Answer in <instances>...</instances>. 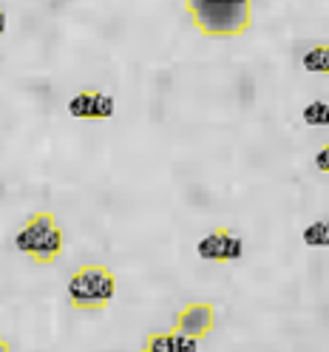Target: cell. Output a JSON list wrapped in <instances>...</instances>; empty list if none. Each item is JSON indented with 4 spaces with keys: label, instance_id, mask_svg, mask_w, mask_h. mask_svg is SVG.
<instances>
[{
    "label": "cell",
    "instance_id": "3957f363",
    "mask_svg": "<svg viewBox=\"0 0 329 352\" xmlns=\"http://www.w3.org/2000/svg\"><path fill=\"white\" fill-rule=\"evenodd\" d=\"M63 245H65L63 228L57 225L54 213H49V210L32 213L26 222H23V228L14 233V248H17V253H23L26 258H32V261H37V264H52V261H57L60 253H63Z\"/></svg>",
    "mask_w": 329,
    "mask_h": 352
},
{
    "label": "cell",
    "instance_id": "5b68a950",
    "mask_svg": "<svg viewBox=\"0 0 329 352\" xmlns=\"http://www.w3.org/2000/svg\"><path fill=\"white\" fill-rule=\"evenodd\" d=\"M114 111H117V100L105 91H97V88H85V91H77L69 100V114L74 120L102 122V120H111Z\"/></svg>",
    "mask_w": 329,
    "mask_h": 352
},
{
    "label": "cell",
    "instance_id": "7c38bea8",
    "mask_svg": "<svg viewBox=\"0 0 329 352\" xmlns=\"http://www.w3.org/2000/svg\"><path fill=\"white\" fill-rule=\"evenodd\" d=\"M0 352H9V344H6V338L0 336Z\"/></svg>",
    "mask_w": 329,
    "mask_h": 352
},
{
    "label": "cell",
    "instance_id": "277c9868",
    "mask_svg": "<svg viewBox=\"0 0 329 352\" xmlns=\"http://www.w3.org/2000/svg\"><path fill=\"white\" fill-rule=\"evenodd\" d=\"M202 261H216V264H227V261H238L245 253V241L241 236H236L230 228H216L210 233H205L196 245Z\"/></svg>",
    "mask_w": 329,
    "mask_h": 352
},
{
    "label": "cell",
    "instance_id": "6da1fadb",
    "mask_svg": "<svg viewBox=\"0 0 329 352\" xmlns=\"http://www.w3.org/2000/svg\"><path fill=\"white\" fill-rule=\"evenodd\" d=\"M185 9L205 37H241L253 26V0H185Z\"/></svg>",
    "mask_w": 329,
    "mask_h": 352
},
{
    "label": "cell",
    "instance_id": "8992f818",
    "mask_svg": "<svg viewBox=\"0 0 329 352\" xmlns=\"http://www.w3.org/2000/svg\"><path fill=\"white\" fill-rule=\"evenodd\" d=\"M216 327V307L210 301H190L173 318V329L202 341L205 336H210V329Z\"/></svg>",
    "mask_w": 329,
    "mask_h": 352
},
{
    "label": "cell",
    "instance_id": "30bf717a",
    "mask_svg": "<svg viewBox=\"0 0 329 352\" xmlns=\"http://www.w3.org/2000/svg\"><path fill=\"white\" fill-rule=\"evenodd\" d=\"M313 162H315V168H318L321 173H329V140L315 151V160H313Z\"/></svg>",
    "mask_w": 329,
    "mask_h": 352
},
{
    "label": "cell",
    "instance_id": "4fadbf2b",
    "mask_svg": "<svg viewBox=\"0 0 329 352\" xmlns=\"http://www.w3.org/2000/svg\"><path fill=\"white\" fill-rule=\"evenodd\" d=\"M139 352H150V349H148V346H142V349H139Z\"/></svg>",
    "mask_w": 329,
    "mask_h": 352
},
{
    "label": "cell",
    "instance_id": "9c48e42d",
    "mask_svg": "<svg viewBox=\"0 0 329 352\" xmlns=\"http://www.w3.org/2000/svg\"><path fill=\"white\" fill-rule=\"evenodd\" d=\"M301 239L306 248H329V219H318V222L306 225Z\"/></svg>",
    "mask_w": 329,
    "mask_h": 352
},
{
    "label": "cell",
    "instance_id": "7a4b0ae2",
    "mask_svg": "<svg viewBox=\"0 0 329 352\" xmlns=\"http://www.w3.org/2000/svg\"><path fill=\"white\" fill-rule=\"evenodd\" d=\"M69 304L80 313H102L114 301L117 293V276L105 264H82L77 267L65 284Z\"/></svg>",
    "mask_w": 329,
    "mask_h": 352
},
{
    "label": "cell",
    "instance_id": "52a82bcc",
    "mask_svg": "<svg viewBox=\"0 0 329 352\" xmlns=\"http://www.w3.org/2000/svg\"><path fill=\"white\" fill-rule=\"evenodd\" d=\"M301 65L313 74H326L329 77V43H318V46H310L301 57Z\"/></svg>",
    "mask_w": 329,
    "mask_h": 352
},
{
    "label": "cell",
    "instance_id": "ba28073f",
    "mask_svg": "<svg viewBox=\"0 0 329 352\" xmlns=\"http://www.w3.org/2000/svg\"><path fill=\"white\" fill-rule=\"evenodd\" d=\"M301 117H304L306 125H313V128H329V100H313V102H306Z\"/></svg>",
    "mask_w": 329,
    "mask_h": 352
},
{
    "label": "cell",
    "instance_id": "8fae6325",
    "mask_svg": "<svg viewBox=\"0 0 329 352\" xmlns=\"http://www.w3.org/2000/svg\"><path fill=\"white\" fill-rule=\"evenodd\" d=\"M3 32H6V12L0 6V37H3Z\"/></svg>",
    "mask_w": 329,
    "mask_h": 352
}]
</instances>
